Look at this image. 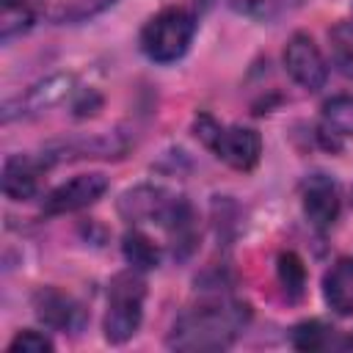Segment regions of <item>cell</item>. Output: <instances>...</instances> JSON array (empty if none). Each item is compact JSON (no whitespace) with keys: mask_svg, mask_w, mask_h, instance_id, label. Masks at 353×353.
Wrapping results in <instances>:
<instances>
[{"mask_svg":"<svg viewBox=\"0 0 353 353\" xmlns=\"http://www.w3.org/2000/svg\"><path fill=\"white\" fill-rule=\"evenodd\" d=\"M251 309L234 298L204 301L174 323L168 334V347L174 350H223L229 347L243 325L248 323Z\"/></svg>","mask_w":353,"mask_h":353,"instance_id":"obj_1","label":"cell"},{"mask_svg":"<svg viewBox=\"0 0 353 353\" xmlns=\"http://www.w3.org/2000/svg\"><path fill=\"white\" fill-rule=\"evenodd\" d=\"M119 210L127 221H149L160 223L171 240L174 251L182 248V256L193 248L196 232H193V210L182 196H174L163 188H149L141 185L135 190H127L119 201Z\"/></svg>","mask_w":353,"mask_h":353,"instance_id":"obj_2","label":"cell"},{"mask_svg":"<svg viewBox=\"0 0 353 353\" xmlns=\"http://www.w3.org/2000/svg\"><path fill=\"white\" fill-rule=\"evenodd\" d=\"M143 298L146 284L141 279V270H124L113 276L110 292H108V314H105V339L113 345L127 342L143 317Z\"/></svg>","mask_w":353,"mask_h":353,"instance_id":"obj_3","label":"cell"},{"mask_svg":"<svg viewBox=\"0 0 353 353\" xmlns=\"http://www.w3.org/2000/svg\"><path fill=\"white\" fill-rule=\"evenodd\" d=\"M193 132L204 146H210L223 163L237 171H248L259 163L262 138L251 127H221L212 116H199L193 121Z\"/></svg>","mask_w":353,"mask_h":353,"instance_id":"obj_4","label":"cell"},{"mask_svg":"<svg viewBox=\"0 0 353 353\" xmlns=\"http://www.w3.org/2000/svg\"><path fill=\"white\" fill-rule=\"evenodd\" d=\"M196 22L188 11L182 8H163L160 14H154L143 30H141V50L149 61L157 63H171L176 58H182L190 47Z\"/></svg>","mask_w":353,"mask_h":353,"instance_id":"obj_5","label":"cell"},{"mask_svg":"<svg viewBox=\"0 0 353 353\" xmlns=\"http://www.w3.org/2000/svg\"><path fill=\"white\" fill-rule=\"evenodd\" d=\"M284 66L298 85L306 91H320L328 80V66L317 50V44L306 33H295L284 47Z\"/></svg>","mask_w":353,"mask_h":353,"instance_id":"obj_6","label":"cell"},{"mask_svg":"<svg viewBox=\"0 0 353 353\" xmlns=\"http://www.w3.org/2000/svg\"><path fill=\"white\" fill-rule=\"evenodd\" d=\"M108 190V176L102 174H80L63 185H58L47 199H44V215H63L83 210L94 201H99Z\"/></svg>","mask_w":353,"mask_h":353,"instance_id":"obj_7","label":"cell"},{"mask_svg":"<svg viewBox=\"0 0 353 353\" xmlns=\"http://www.w3.org/2000/svg\"><path fill=\"white\" fill-rule=\"evenodd\" d=\"M33 312L36 317L47 325V328H55V331H77L83 325V309L80 303L55 290V287H41L36 290L33 295Z\"/></svg>","mask_w":353,"mask_h":353,"instance_id":"obj_8","label":"cell"},{"mask_svg":"<svg viewBox=\"0 0 353 353\" xmlns=\"http://www.w3.org/2000/svg\"><path fill=\"white\" fill-rule=\"evenodd\" d=\"M303 212L317 229H328L339 215V190L325 174H314L303 182Z\"/></svg>","mask_w":353,"mask_h":353,"instance_id":"obj_9","label":"cell"},{"mask_svg":"<svg viewBox=\"0 0 353 353\" xmlns=\"http://www.w3.org/2000/svg\"><path fill=\"white\" fill-rule=\"evenodd\" d=\"M39 188V171L30 157L14 154L3 165V193L11 201H28Z\"/></svg>","mask_w":353,"mask_h":353,"instance_id":"obj_10","label":"cell"},{"mask_svg":"<svg viewBox=\"0 0 353 353\" xmlns=\"http://www.w3.org/2000/svg\"><path fill=\"white\" fill-rule=\"evenodd\" d=\"M323 295L336 314H353V259H339L325 273Z\"/></svg>","mask_w":353,"mask_h":353,"instance_id":"obj_11","label":"cell"},{"mask_svg":"<svg viewBox=\"0 0 353 353\" xmlns=\"http://www.w3.org/2000/svg\"><path fill=\"white\" fill-rule=\"evenodd\" d=\"M116 0H39L41 14L55 22V25H69V22H83L105 8H110Z\"/></svg>","mask_w":353,"mask_h":353,"instance_id":"obj_12","label":"cell"},{"mask_svg":"<svg viewBox=\"0 0 353 353\" xmlns=\"http://www.w3.org/2000/svg\"><path fill=\"white\" fill-rule=\"evenodd\" d=\"M121 251H124V259L130 262V268H135V270H152L160 265V248L138 229L124 234Z\"/></svg>","mask_w":353,"mask_h":353,"instance_id":"obj_13","label":"cell"},{"mask_svg":"<svg viewBox=\"0 0 353 353\" xmlns=\"http://www.w3.org/2000/svg\"><path fill=\"white\" fill-rule=\"evenodd\" d=\"M276 268H279V281L287 292V301H301L306 292V268H303L301 256L292 251H284V254H279Z\"/></svg>","mask_w":353,"mask_h":353,"instance_id":"obj_14","label":"cell"},{"mask_svg":"<svg viewBox=\"0 0 353 353\" xmlns=\"http://www.w3.org/2000/svg\"><path fill=\"white\" fill-rule=\"evenodd\" d=\"M292 345L298 350H325L334 345V328L323 320H303L292 328Z\"/></svg>","mask_w":353,"mask_h":353,"instance_id":"obj_15","label":"cell"},{"mask_svg":"<svg viewBox=\"0 0 353 353\" xmlns=\"http://www.w3.org/2000/svg\"><path fill=\"white\" fill-rule=\"evenodd\" d=\"M331 58L345 77H353V22H339L328 30Z\"/></svg>","mask_w":353,"mask_h":353,"instance_id":"obj_16","label":"cell"},{"mask_svg":"<svg viewBox=\"0 0 353 353\" xmlns=\"http://www.w3.org/2000/svg\"><path fill=\"white\" fill-rule=\"evenodd\" d=\"M72 77H63V74H58V77H50L47 83H39L36 88H30V94L25 97V105H28V110H44V108H50V105H55L61 97H66L72 88Z\"/></svg>","mask_w":353,"mask_h":353,"instance_id":"obj_17","label":"cell"},{"mask_svg":"<svg viewBox=\"0 0 353 353\" xmlns=\"http://www.w3.org/2000/svg\"><path fill=\"white\" fill-rule=\"evenodd\" d=\"M30 22H33V14L28 8V0H3V19H0L3 41L14 39L17 33H25Z\"/></svg>","mask_w":353,"mask_h":353,"instance_id":"obj_18","label":"cell"},{"mask_svg":"<svg viewBox=\"0 0 353 353\" xmlns=\"http://www.w3.org/2000/svg\"><path fill=\"white\" fill-rule=\"evenodd\" d=\"M325 124L336 135H353V97H334L323 108Z\"/></svg>","mask_w":353,"mask_h":353,"instance_id":"obj_19","label":"cell"},{"mask_svg":"<svg viewBox=\"0 0 353 353\" xmlns=\"http://www.w3.org/2000/svg\"><path fill=\"white\" fill-rule=\"evenodd\" d=\"M11 353H50L52 350V342L41 334V331H22L11 339L8 345Z\"/></svg>","mask_w":353,"mask_h":353,"instance_id":"obj_20","label":"cell"},{"mask_svg":"<svg viewBox=\"0 0 353 353\" xmlns=\"http://www.w3.org/2000/svg\"><path fill=\"white\" fill-rule=\"evenodd\" d=\"M339 347H345V350H353V334H350V336H345V339L339 342Z\"/></svg>","mask_w":353,"mask_h":353,"instance_id":"obj_21","label":"cell"}]
</instances>
